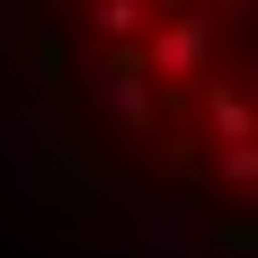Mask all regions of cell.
I'll return each mask as SVG.
<instances>
[{
    "instance_id": "obj_1",
    "label": "cell",
    "mask_w": 258,
    "mask_h": 258,
    "mask_svg": "<svg viewBox=\"0 0 258 258\" xmlns=\"http://www.w3.org/2000/svg\"><path fill=\"white\" fill-rule=\"evenodd\" d=\"M214 178L223 187H258V143H223L214 152Z\"/></svg>"
}]
</instances>
